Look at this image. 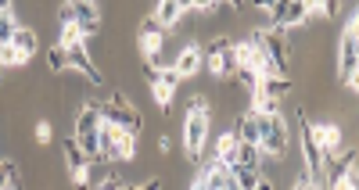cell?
<instances>
[{
  "label": "cell",
  "instance_id": "e575fe53",
  "mask_svg": "<svg viewBox=\"0 0 359 190\" xmlns=\"http://www.w3.org/2000/svg\"><path fill=\"white\" fill-rule=\"evenodd\" d=\"M219 4H223V0H194V11H205L208 15V11H216Z\"/></svg>",
  "mask_w": 359,
  "mask_h": 190
},
{
  "label": "cell",
  "instance_id": "7a4b0ae2",
  "mask_svg": "<svg viewBox=\"0 0 359 190\" xmlns=\"http://www.w3.org/2000/svg\"><path fill=\"white\" fill-rule=\"evenodd\" d=\"M97 130H101V108H97L94 101H86V104L79 108V118H76V144L86 151L90 162H104Z\"/></svg>",
  "mask_w": 359,
  "mask_h": 190
},
{
  "label": "cell",
  "instance_id": "8fae6325",
  "mask_svg": "<svg viewBox=\"0 0 359 190\" xmlns=\"http://www.w3.org/2000/svg\"><path fill=\"white\" fill-rule=\"evenodd\" d=\"M62 147H65V162H69V176H72V183H79V186L94 183V176H90V158H86V151L76 144V137L65 140Z\"/></svg>",
  "mask_w": 359,
  "mask_h": 190
},
{
  "label": "cell",
  "instance_id": "5bb4252c",
  "mask_svg": "<svg viewBox=\"0 0 359 190\" xmlns=\"http://www.w3.org/2000/svg\"><path fill=\"white\" fill-rule=\"evenodd\" d=\"M259 147H262V154L280 158V154L287 151V118H280V115L269 118V130H266V137L259 140Z\"/></svg>",
  "mask_w": 359,
  "mask_h": 190
},
{
  "label": "cell",
  "instance_id": "f1b7e54d",
  "mask_svg": "<svg viewBox=\"0 0 359 190\" xmlns=\"http://www.w3.org/2000/svg\"><path fill=\"white\" fill-rule=\"evenodd\" d=\"M47 65H50V72H62V69H69V57H65V47H62V43L47 50Z\"/></svg>",
  "mask_w": 359,
  "mask_h": 190
},
{
  "label": "cell",
  "instance_id": "44dd1931",
  "mask_svg": "<svg viewBox=\"0 0 359 190\" xmlns=\"http://www.w3.org/2000/svg\"><path fill=\"white\" fill-rule=\"evenodd\" d=\"M11 47L29 61V57H33V50H36V33H33V29H22V25H18L15 36H11Z\"/></svg>",
  "mask_w": 359,
  "mask_h": 190
},
{
  "label": "cell",
  "instance_id": "f35d334b",
  "mask_svg": "<svg viewBox=\"0 0 359 190\" xmlns=\"http://www.w3.org/2000/svg\"><path fill=\"white\" fill-rule=\"evenodd\" d=\"M8 186V169H4V162H0V190Z\"/></svg>",
  "mask_w": 359,
  "mask_h": 190
},
{
  "label": "cell",
  "instance_id": "4dcf8cb0",
  "mask_svg": "<svg viewBox=\"0 0 359 190\" xmlns=\"http://www.w3.org/2000/svg\"><path fill=\"white\" fill-rule=\"evenodd\" d=\"M0 65H4V69H11V65H25V57H22L11 43H4V47H0Z\"/></svg>",
  "mask_w": 359,
  "mask_h": 190
},
{
  "label": "cell",
  "instance_id": "3957f363",
  "mask_svg": "<svg viewBox=\"0 0 359 190\" xmlns=\"http://www.w3.org/2000/svg\"><path fill=\"white\" fill-rule=\"evenodd\" d=\"M205 137H208V101L194 97L191 101V111H187V122H184V147H187L191 162H198V158H201Z\"/></svg>",
  "mask_w": 359,
  "mask_h": 190
},
{
  "label": "cell",
  "instance_id": "836d02e7",
  "mask_svg": "<svg viewBox=\"0 0 359 190\" xmlns=\"http://www.w3.org/2000/svg\"><path fill=\"white\" fill-rule=\"evenodd\" d=\"M4 169H8V186H22V176H18V165H15V162H4Z\"/></svg>",
  "mask_w": 359,
  "mask_h": 190
},
{
  "label": "cell",
  "instance_id": "e0dca14e",
  "mask_svg": "<svg viewBox=\"0 0 359 190\" xmlns=\"http://www.w3.org/2000/svg\"><path fill=\"white\" fill-rule=\"evenodd\" d=\"M133 154H137V133L118 130V133H115V144H111V151H108V158H115V162H130Z\"/></svg>",
  "mask_w": 359,
  "mask_h": 190
},
{
  "label": "cell",
  "instance_id": "d6986e66",
  "mask_svg": "<svg viewBox=\"0 0 359 190\" xmlns=\"http://www.w3.org/2000/svg\"><path fill=\"white\" fill-rule=\"evenodd\" d=\"M331 186H338V190H355V186H359V172H355V151H348V154H345V165H341V172L331 179Z\"/></svg>",
  "mask_w": 359,
  "mask_h": 190
},
{
  "label": "cell",
  "instance_id": "6da1fadb",
  "mask_svg": "<svg viewBox=\"0 0 359 190\" xmlns=\"http://www.w3.org/2000/svg\"><path fill=\"white\" fill-rule=\"evenodd\" d=\"M338 79H341V86H348V90H355V86H359V11H352V15H348L345 33H341Z\"/></svg>",
  "mask_w": 359,
  "mask_h": 190
},
{
  "label": "cell",
  "instance_id": "4fadbf2b",
  "mask_svg": "<svg viewBox=\"0 0 359 190\" xmlns=\"http://www.w3.org/2000/svg\"><path fill=\"white\" fill-rule=\"evenodd\" d=\"M269 15H273V25H280V29L309 22V11H306L302 0H277V4L269 8Z\"/></svg>",
  "mask_w": 359,
  "mask_h": 190
},
{
  "label": "cell",
  "instance_id": "d6a6232c",
  "mask_svg": "<svg viewBox=\"0 0 359 190\" xmlns=\"http://www.w3.org/2000/svg\"><path fill=\"white\" fill-rule=\"evenodd\" d=\"M50 137H54L50 122H40V125H36V144H43V147H47V144H50Z\"/></svg>",
  "mask_w": 359,
  "mask_h": 190
},
{
  "label": "cell",
  "instance_id": "ac0fdd59",
  "mask_svg": "<svg viewBox=\"0 0 359 190\" xmlns=\"http://www.w3.org/2000/svg\"><path fill=\"white\" fill-rule=\"evenodd\" d=\"M201 61H205V57H201V50H198V47H187L184 54H180V57L172 61V69H176V76H180V79H191V76L201 69Z\"/></svg>",
  "mask_w": 359,
  "mask_h": 190
},
{
  "label": "cell",
  "instance_id": "52a82bcc",
  "mask_svg": "<svg viewBox=\"0 0 359 190\" xmlns=\"http://www.w3.org/2000/svg\"><path fill=\"white\" fill-rule=\"evenodd\" d=\"M162 40H165V33H162L158 18L155 15L144 18V25H140V50L147 54V61H151L155 69H165V61H162Z\"/></svg>",
  "mask_w": 359,
  "mask_h": 190
},
{
  "label": "cell",
  "instance_id": "1f68e13d",
  "mask_svg": "<svg viewBox=\"0 0 359 190\" xmlns=\"http://www.w3.org/2000/svg\"><path fill=\"white\" fill-rule=\"evenodd\" d=\"M233 76H237V79H241V83H245V86L252 90V93L259 90V76H255L252 69H245V65H237V69H233Z\"/></svg>",
  "mask_w": 359,
  "mask_h": 190
},
{
  "label": "cell",
  "instance_id": "74e56055",
  "mask_svg": "<svg viewBox=\"0 0 359 190\" xmlns=\"http://www.w3.org/2000/svg\"><path fill=\"white\" fill-rule=\"evenodd\" d=\"M158 151H162V154H169V151H172V140H169V137H162V140H158Z\"/></svg>",
  "mask_w": 359,
  "mask_h": 190
},
{
  "label": "cell",
  "instance_id": "30bf717a",
  "mask_svg": "<svg viewBox=\"0 0 359 190\" xmlns=\"http://www.w3.org/2000/svg\"><path fill=\"white\" fill-rule=\"evenodd\" d=\"M191 186H194V190H230V186H233V172H230V165H223L219 158H216V165L201 169V172L191 179Z\"/></svg>",
  "mask_w": 359,
  "mask_h": 190
},
{
  "label": "cell",
  "instance_id": "ffe728a7",
  "mask_svg": "<svg viewBox=\"0 0 359 190\" xmlns=\"http://www.w3.org/2000/svg\"><path fill=\"white\" fill-rule=\"evenodd\" d=\"M230 172H233V186H245V190H255V186H269L266 179H259V169H248V165H230Z\"/></svg>",
  "mask_w": 359,
  "mask_h": 190
},
{
  "label": "cell",
  "instance_id": "83f0119b",
  "mask_svg": "<svg viewBox=\"0 0 359 190\" xmlns=\"http://www.w3.org/2000/svg\"><path fill=\"white\" fill-rule=\"evenodd\" d=\"M309 15H323V18H334L338 15V0H302Z\"/></svg>",
  "mask_w": 359,
  "mask_h": 190
},
{
  "label": "cell",
  "instance_id": "b9f144b4",
  "mask_svg": "<svg viewBox=\"0 0 359 190\" xmlns=\"http://www.w3.org/2000/svg\"><path fill=\"white\" fill-rule=\"evenodd\" d=\"M0 11H11V0H0Z\"/></svg>",
  "mask_w": 359,
  "mask_h": 190
},
{
  "label": "cell",
  "instance_id": "f546056e",
  "mask_svg": "<svg viewBox=\"0 0 359 190\" xmlns=\"http://www.w3.org/2000/svg\"><path fill=\"white\" fill-rule=\"evenodd\" d=\"M15 29H18V22L11 18V11H0V47H4V43H11Z\"/></svg>",
  "mask_w": 359,
  "mask_h": 190
},
{
  "label": "cell",
  "instance_id": "9a60e30c",
  "mask_svg": "<svg viewBox=\"0 0 359 190\" xmlns=\"http://www.w3.org/2000/svg\"><path fill=\"white\" fill-rule=\"evenodd\" d=\"M69 8L76 15V25L83 29V36H94L101 29V11H97L94 0H69Z\"/></svg>",
  "mask_w": 359,
  "mask_h": 190
},
{
  "label": "cell",
  "instance_id": "2e32d148",
  "mask_svg": "<svg viewBox=\"0 0 359 190\" xmlns=\"http://www.w3.org/2000/svg\"><path fill=\"white\" fill-rule=\"evenodd\" d=\"M176 86H180V76H176L172 65H165V69L158 72V79L151 83V93H155V101H158L162 111H169V104H172V97H176Z\"/></svg>",
  "mask_w": 359,
  "mask_h": 190
},
{
  "label": "cell",
  "instance_id": "cb8c5ba5",
  "mask_svg": "<svg viewBox=\"0 0 359 190\" xmlns=\"http://www.w3.org/2000/svg\"><path fill=\"white\" fill-rule=\"evenodd\" d=\"M237 144H241V140H237V133H223V137H219L216 158H219L223 165H233V162H237Z\"/></svg>",
  "mask_w": 359,
  "mask_h": 190
},
{
  "label": "cell",
  "instance_id": "8d00e7d4",
  "mask_svg": "<svg viewBox=\"0 0 359 190\" xmlns=\"http://www.w3.org/2000/svg\"><path fill=\"white\" fill-rule=\"evenodd\" d=\"M313 186H316V183H313L309 176H302V179H294V190H313Z\"/></svg>",
  "mask_w": 359,
  "mask_h": 190
},
{
  "label": "cell",
  "instance_id": "ba28073f",
  "mask_svg": "<svg viewBox=\"0 0 359 190\" xmlns=\"http://www.w3.org/2000/svg\"><path fill=\"white\" fill-rule=\"evenodd\" d=\"M302 158H306V176L320 186L323 179V151H320V144H316V137H313V130H309V118H302Z\"/></svg>",
  "mask_w": 359,
  "mask_h": 190
},
{
  "label": "cell",
  "instance_id": "8992f818",
  "mask_svg": "<svg viewBox=\"0 0 359 190\" xmlns=\"http://www.w3.org/2000/svg\"><path fill=\"white\" fill-rule=\"evenodd\" d=\"M205 65H208V72H212L216 79L233 76V69H237V54H233L230 40H216L212 47H208V50H205Z\"/></svg>",
  "mask_w": 359,
  "mask_h": 190
},
{
  "label": "cell",
  "instance_id": "277c9868",
  "mask_svg": "<svg viewBox=\"0 0 359 190\" xmlns=\"http://www.w3.org/2000/svg\"><path fill=\"white\" fill-rule=\"evenodd\" d=\"M259 47L269 61V69H273V76H287V57H291V43H287V33L280 25L266 29V33H259Z\"/></svg>",
  "mask_w": 359,
  "mask_h": 190
},
{
  "label": "cell",
  "instance_id": "4316f807",
  "mask_svg": "<svg viewBox=\"0 0 359 190\" xmlns=\"http://www.w3.org/2000/svg\"><path fill=\"white\" fill-rule=\"evenodd\" d=\"M252 111H259V115H280V97H269V93H252Z\"/></svg>",
  "mask_w": 359,
  "mask_h": 190
},
{
  "label": "cell",
  "instance_id": "ab89813d",
  "mask_svg": "<svg viewBox=\"0 0 359 190\" xmlns=\"http://www.w3.org/2000/svg\"><path fill=\"white\" fill-rule=\"evenodd\" d=\"M255 4H259L262 11H269V8H273V4H277V0H255Z\"/></svg>",
  "mask_w": 359,
  "mask_h": 190
},
{
  "label": "cell",
  "instance_id": "60d3db41",
  "mask_svg": "<svg viewBox=\"0 0 359 190\" xmlns=\"http://www.w3.org/2000/svg\"><path fill=\"white\" fill-rule=\"evenodd\" d=\"M176 4H180V8H184V11H187V8H194V0H176Z\"/></svg>",
  "mask_w": 359,
  "mask_h": 190
},
{
  "label": "cell",
  "instance_id": "d4e9b609",
  "mask_svg": "<svg viewBox=\"0 0 359 190\" xmlns=\"http://www.w3.org/2000/svg\"><path fill=\"white\" fill-rule=\"evenodd\" d=\"M259 162H262V147H259V144H248V140L237 144V165L259 169Z\"/></svg>",
  "mask_w": 359,
  "mask_h": 190
},
{
  "label": "cell",
  "instance_id": "7c38bea8",
  "mask_svg": "<svg viewBox=\"0 0 359 190\" xmlns=\"http://www.w3.org/2000/svg\"><path fill=\"white\" fill-rule=\"evenodd\" d=\"M65 57H69V69H76V72H83L94 86H101L104 83V76H101V69L90 61V54H86V40H79V43H72V47H65Z\"/></svg>",
  "mask_w": 359,
  "mask_h": 190
},
{
  "label": "cell",
  "instance_id": "5b68a950",
  "mask_svg": "<svg viewBox=\"0 0 359 190\" xmlns=\"http://www.w3.org/2000/svg\"><path fill=\"white\" fill-rule=\"evenodd\" d=\"M97 108H101V118H104V122L118 125V130L140 133V115H137V108L126 101V93H115L111 101H104V104H97Z\"/></svg>",
  "mask_w": 359,
  "mask_h": 190
},
{
  "label": "cell",
  "instance_id": "603a6c76",
  "mask_svg": "<svg viewBox=\"0 0 359 190\" xmlns=\"http://www.w3.org/2000/svg\"><path fill=\"white\" fill-rule=\"evenodd\" d=\"M180 15H184V8H180L176 0H158L155 18H158V25H162V29H172V25L180 22Z\"/></svg>",
  "mask_w": 359,
  "mask_h": 190
},
{
  "label": "cell",
  "instance_id": "9c48e42d",
  "mask_svg": "<svg viewBox=\"0 0 359 190\" xmlns=\"http://www.w3.org/2000/svg\"><path fill=\"white\" fill-rule=\"evenodd\" d=\"M309 130H313V137H316V144H320V151H323V158H338L341 151H345V133H341V125H334V122H309ZM327 165V162H323Z\"/></svg>",
  "mask_w": 359,
  "mask_h": 190
},
{
  "label": "cell",
  "instance_id": "7402d4cb",
  "mask_svg": "<svg viewBox=\"0 0 359 190\" xmlns=\"http://www.w3.org/2000/svg\"><path fill=\"white\" fill-rule=\"evenodd\" d=\"M287 90H291V79H287V76H262L255 93H269V97H284Z\"/></svg>",
  "mask_w": 359,
  "mask_h": 190
},
{
  "label": "cell",
  "instance_id": "484cf974",
  "mask_svg": "<svg viewBox=\"0 0 359 190\" xmlns=\"http://www.w3.org/2000/svg\"><path fill=\"white\" fill-rule=\"evenodd\" d=\"M237 140H248V144H259V115L248 111L241 118V125H237Z\"/></svg>",
  "mask_w": 359,
  "mask_h": 190
},
{
  "label": "cell",
  "instance_id": "7bdbcfd3",
  "mask_svg": "<svg viewBox=\"0 0 359 190\" xmlns=\"http://www.w3.org/2000/svg\"><path fill=\"white\" fill-rule=\"evenodd\" d=\"M223 4H230V8H241V0H223Z\"/></svg>",
  "mask_w": 359,
  "mask_h": 190
},
{
  "label": "cell",
  "instance_id": "d590c367",
  "mask_svg": "<svg viewBox=\"0 0 359 190\" xmlns=\"http://www.w3.org/2000/svg\"><path fill=\"white\" fill-rule=\"evenodd\" d=\"M101 186H104V190H123V186H126V179H123V176H108Z\"/></svg>",
  "mask_w": 359,
  "mask_h": 190
}]
</instances>
